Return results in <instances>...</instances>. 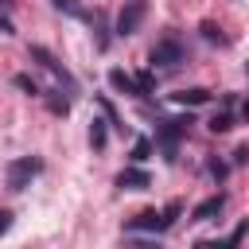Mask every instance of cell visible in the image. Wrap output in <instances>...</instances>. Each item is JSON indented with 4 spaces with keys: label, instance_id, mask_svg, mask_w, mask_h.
I'll return each mask as SVG.
<instances>
[{
    "label": "cell",
    "instance_id": "1",
    "mask_svg": "<svg viewBox=\"0 0 249 249\" xmlns=\"http://www.w3.org/2000/svg\"><path fill=\"white\" fill-rule=\"evenodd\" d=\"M191 124H195V121H191V113H187V117L160 121V128H156V140H160V148L167 152V160H175V144H179V136H183Z\"/></svg>",
    "mask_w": 249,
    "mask_h": 249
},
{
    "label": "cell",
    "instance_id": "2",
    "mask_svg": "<svg viewBox=\"0 0 249 249\" xmlns=\"http://www.w3.org/2000/svg\"><path fill=\"white\" fill-rule=\"evenodd\" d=\"M39 171H43V160L19 156V160L8 163V187H12V191H23V187H31V179H35Z\"/></svg>",
    "mask_w": 249,
    "mask_h": 249
},
{
    "label": "cell",
    "instance_id": "3",
    "mask_svg": "<svg viewBox=\"0 0 249 249\" xmlns=\"http://www.w3.org/2000/svg\"><path fill=\"white\" fill-rule=\"evenodd\" d=\"M179 62H183V43H179L175 35H167V39H160V43L152 47V66L171 70V66H179Z\"/></svg>",
    "mask_w": 249,
    "mask_h": 249
},
{
    "label": "cell",
    "instance_id": "4",
    "mask_svg": "<svg viewBox=\"0 0 249 249\" xmlns=\"http://www.w3.org/2000/svg\"><path fill=\"white\" fill-rule=\"evenodd\" d=\"M27 54H31V58H35V62H39L43 70H51V74H54V78H58V82H62L66 89H74V74H70V70H66V66H62V62H58V58H54V54L47 51V47H31Z\"/></svg>",
    "mask_w": 249,
    "mask_h": 249
},
{
    "label": "cell",
    "instance_id": "5",
    "mask_svg": "<svg viewBox=\"0 0 249 249\" xmlns=\"http://www.w3.org/2000/svg\"><path fill=\"white\" fill-rule=\"evenodd\" d=\"M140 23H144V0H128L117 16V35H136Z\"/></svg>",
    "mask_w": 249,
    "mask_h": 249
},
{
    "label": "cell",
    "instance_id": "6",
    "mask_svg": "<svg viewBox=\"0 0 249 249\" xmlns=\"http://www.w3.org/2000/svg\"><path fill=\"white\" fill-rule=\"evenodd\" d=\"M124 230H128V233H144V230H148V233H163V230H171V226H167V218H163V214L144 210V214H136V218H132Z\"/></svg>",
    "mask_w": 249,
    "mask_h": 249
},
{
    "label": "cell",
    "instance_id": "7",
    "mask_svg": "<svg viewBox=\"0 0 249 249\" xmlns=\"http://www.w3.org/2000/svg\"><path fill=\"white\" fill-rule=\"evenodd\" d=\"M152 179H148V171H140V167H124L121 175H117V187L121 191H144Z\"/></svg>",
    "mask_w": 249,
    "mask_h": 249
},
{
    "label": "cell",
    "instance_id": "8",
    "mask_svg": "<svg viewBox=\"0 0 249 249\" xmlns=\"http://www.w3.org/2000/svg\"><path fill=\"white\" fill-rule=\"evenodd\" d=\"M222 206H226V195H214V198H206V202H198L191 218H195V222H210L214 214H222Z\"/></svg>",
    "mask_w": 249,
    "mask_h": 249
},
{
    "label": "cell",
    "instance_id": "9",
    "mask_svg": "<svg viewBox=\"0 0 249 249\" xmlns=\"http://www.w3.org/2000/svg\"><path fill=\"white\" fill-rule=\"evenodd\" d=\"M109 86H113V89H121V93H128V97H140L136 78H128L124 70H109Z\"/></svg>",
    "mask_w": 249,
    "mask_h": 249
},
{
    "label": "cell",
    "instance_id": "10",
    "mask_svg": "<svg viewBox=\"0 0 249 249\" xmlns=\"http://www.w3.org/2000/svg\"><path fill=\"white\" fill-rule=\"evenodd\" d=\"M171 101H175V105H187V109H191V105H206V101H210V93L195 86V89H179V93H171Z\"/></svg>",
    "mask_w": 249,
    "mask_h": 249
},
{
    "label": "cell",
    "instance_id": "11",
    "mask_svg": "<svg viewBox=\"0 0 249 249\" xmlns=\"http://www.w3.org/2000/svg\"><path fill=\"white\" fill-rule=\"evenodd\" d=\"M105 124H109V121H93V124H89V144H93L97 152H101L105 140H109V136H105Z\"/></svg>",
    "mask_w": 249,
    "mask_h": 249
},
{
    "label": "cell",
    "instance_id": "12",
    "mask_svg": "<svg viewBox=\"0 0 249 249\" xmlns=\"http://www.w3.org/2000/svg\"><path fill=\"white\" fill-rule=\"evenodd\" d=\"M230 128H233V117L230 113H214L210 117V132H230Z\"/></svg>",
    "mask_w": 249,
    "mask_h": 249
},
{
    "label": "cell",
    "instance_id": "13",
    "mask_svg": "<svg viewBox=\"0 0 249 249\" xmlns=\"http://www.w3.org/2000/svg\"><path fill=\"white\" fill-rule=\"evenodd\" d=\"M148 156H152V140H148V136H140V140L132 144V160H136V163H144Z\"/></svg>",
    "mask_w": 249,
    "mask_h": 249
},
{
    "label": "cell",
    "instance_id": "14",
    "mask_svg": "<svg viewBox=\"0 0 249 249\" xmlns=\"http://www.w3.org/2000/svg\"><path fill=\"white\" fill-rule=\"evenodd\" d=\"M16 86H19V89H23V93H31V97H35V93H39V86H35V82H31V78H27V74H16Z\"/></svg>",
    "mask_w": 249,
    "mask_h": 249
},
{
    "label": "cell",
    "instance_id": "15",
    "mask_svg": "<svg viewBox=\"0 0 249 249\" xmlns=\"http://www.w3.org/2000/svg\"><path fill=\"white\" fill-rule=\"evenodd\" d=\"M202 35H206L210 43H226V35H222V31H218L214 23H202Z\"/></svg>",
    "mask_w": 249,
    "mask_h": 249
},
{
    "label": "cell",
    "instance_id": "16",
    "mask_svg": "<svg viewBox=\"0 0 249 249\" xmlns=\"http://www.w3.org/2000/svg\"><path fill=\"white\" fill-rule=\"evenodd\" d=\"M163 218H167V226H175V218H179V202H167V206H163Z\"/></svg>",
    "mask_w": 249,
    "mask_h": 249
},
{
    "label": "cell",
    "instance_id": "17",
    "mask_svg": "<svg viewBox=\"0 0 249 249\" xmlns=\"http://www.w3.org/2000/svg\"><path fill=\"white\" fill-rule=\"evenodd\" d=\"M54 8H62V12H70V16H78V0H51Z\"/></svg>",
    "mask_w": 249,
    "mask_h": 249
},
{
    "label": "cell",
    "instance_id": "18",
    "mask_svg": "<svg viewBox=\"0 0 249 249\" xmlns=\"http://www.w3.org/2000/svg\"><path fill=\"white\" fill-rule=\"evenodd\" d=\"M210 175H214V179H226V163H218V160H210Z\"/></svg>",
    "mask_w": 249,
    "mask_h": 249
},
{
    "label": "cell",
    "instance_id": "19",
    "mask_svg": "<svg viewBox=\"0 0 249 249\" xmlns=\"http://www.w3.org/2000/svg\"><path fill=\"white\" fill-rule=\"evenodd\" d=\"M233 163H249V144H241V148L233 152Z\"/></svg>",
    "mask_w": 249,
    "mask_h": 249
},
{
    "label": "cell",
    "instance_id": "20",
    "mask_svg": "<svg viewBox=\"0 0 249 249\" xmlns=\"http://www.w3.org/2000/svg\"><path fill=\"white\" fill-rule=\"evenodd\" d=\"M8 230H12V214H8V210H0V233H8Z\"/></svg>",
    "mask_w": 249,
    "mask_h": 249
},
{
    "label": "cell",
    "instance_id": "21",
    "mask_svg": "<svg viewBox=\"0 0 249 249\" xmlns=\"http://www.w3.org/2000/svg\"><path fill=\"white\" fill-rule=\"evenodd\" d=\"M0 31H4V35H12V23H8L4 16H0Z\"/></svg>",
    "mask_w": 249,
    "mask_h": 249
},
{
    "label": "cell",
    "instance_id": "22",
    "mask_svg": "<svg viewBox=\"0 0 249 249\" xmlns=\"http://www.w3.org/2000/svg\"><path fill=\"white\" fill-rule=\"evenodd\" d=\"M241 113H245V121H249V101H245V109H241Z\"/></svg>",
    "mask_w": 249,
    "mask_h": 249
}]
</instances>
